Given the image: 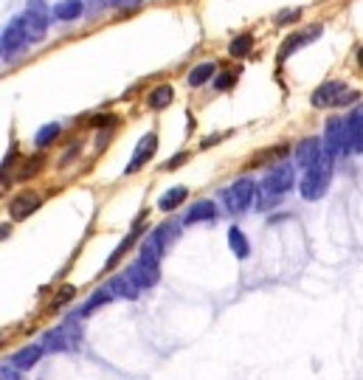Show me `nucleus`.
I'll return each instance as SVG.
<instances>
[{"label": "nucleus", "instance_id": "f257e3e1", "mask_svg": "<svg viewBox=\"0 0 363 380\" xmlns=\"http://www.w3.org/2000/svg\"><path fill=\"white\" fill-rule=\"evenodd\" d=\"M40 344L45 347V355H56V352H77L82 347V319H77L70 313L65 321H59L56 327L45 330Z\"/></svg>", "mask_w": 363, "mask_h": 380}, {"label": "nucleus", "instance_id": "f03ea898", "mask_svg": "<svg viewBox=\"0 0 363 380\" xmlns=\"http://www.w3.org/2000/svg\"><path fill=\"white\" fill-rule=\"evenodd\" d=\"M180 228H183V220H167V222L155 225L153 231L147 234V240L141 243V248H138V259L153 262V265H161V259H164L167 248L178 240Z\"/></svg>", "mask_w": 363, "mask_h": 380}, {"label": "nucleus", "instance_id": "7ed1b4c3", "mask_svg": "<svg viewBox=\"0 0 363 380\" xmlns=\"http://www.w3.org/2000/svg\"><path fill=\"white\" fill-rule=\"evenodd\" d=\"M332 164H335V158L332 155H321V161L313 167V169H307L304 175H302V181H299V195L304 197V200H321L327 192H330V183H332Z\"/></svg>", "mask_w": 363, "mask_h": 380}, {"label": "nucleus", "instance_id": "20e7f679", "mask_svg": "<svg viewBox=\"0 0 363 380\" xmlns=\"http://www.w3.org/2000/svg\"><path fill=\"white\" fill-rule=\"evenodd\" d=\"M256 197H259V183H254L251 178H240L231 186L220 189V203L226 206L229 214L248 211L251 206H256Z\"/></svg>", "mask_w": 363, "mask_h": 380}, {"label": "nucleus", "instance_id": "39448f33", "mask_svg": "<svg viewBox=\"0 0 363 380\" xmlns=\"http://www.w3.org/2000/svg\"><path fill=\"white\" fill-rule=\"evenodd\" d=\"M293 186H296V167H293V164H276V167H270V169L265 172V178L259 181V195L281 200Z\"/></svg>", "mask_w": 363, "mask_h": 380}, {"label": "nucleus", "instance_id": "423d86ee", "mask_svg": "<svg viewBox=\"0 0 363 380\" xmlns=\"http://www.w3.org/2000/svg\"><path fill=\"white\" fill-rule=\"evenodd\" d=\"M324 152L332 158H346L349 152H352V138H349V124L346 119L341 116H332L324 127Z\"/></svg>", "mask_w": 363, "mask_h": 380}, {"label": "nucleus", "instance_id": "0eeeda50", "mask_svg": "<svg viewBox=\"0 0 363 380\" xmlns=\"http://www.w3.org/2000/svg\"><path fill=\"white\" fill-rule=\"evenodd\" d=\"M357 99V93L355 91H349L343 82H338V79H330V82H324V85H318L316 91H313V96H310V105L313 107H343V105H352Z\"/></svg>", "mask_w": 363, "mask_h": 380}, {"label": "nucleus", "instance_id": "6e6552de", "mask_svg": "<svg viewBox=\"0 0 363 380\" xmlns=\"http://www.w3.org/2000/svg\"><path fill=\"white\" fill-rule=\"evenodd\" d=\"M26 43H29V26L23 17H15L6 26L3 40H0V54H3V59H12L20 48H26Z\"/></svg>", "mask_w": 363, "mask_h": 380}, {"label": "nucleus", "instance_id": "1a4fd4ad", "mask_svg": "<svg viewBox=\"0 0 363 380\" xmlns=\"http://www.w3.org/2000/svg\"><path fill=\"white\" fill-rule=\"evenodd\" d=\"M124 273L132 279V284L144 293V290H150V287H155L158 284V279H161V265H153V262H144V259H138L135 257V262H130L127 268H124Z\"/></svg>", "mask_w": 363, "mask_h": 380}, {"label": "nucleus", "instance_id": "9d476101", "mask_svg": "<svg viewBox=\"0 0 363 380\" xmlns=\"http://www.w3.org/2000/svg\"><path fill=\"white\" fill-rule=\"evenodd\" d=\"M155 152H158V135L155 132H147V135H141V141L135 144V152H132V158L127 164V175H135L138 169H144L153 158H155Z\"/></svg>", "mask_w": 363, "mask_h": 380}, {"label": "nucleus", "instance_id": "9b49d317", "mask_svg": "<svg viewBox=\"0 0 363 380\" xmlns=\"http://www.w3.org/2000/svg\"><path fill=\"white\" fill-rule=\"evenodd\" d=\"M293 155H296V158H293L296 167H299L302 172H307V169H313V167L321 161V155H324V141L316 138V135H310V138L299 141V146H296Z\"/></svg>", "mask_w": 363, "mask_h": 380}, {"label": "nucleus", "instance_id": "f8f14e48", "mask_svg": "<svg viewBox=\"0 0 363 380\" xmlns=\"http://www.w3.org/2000/svg\"><path fill=\"white\" fill-rule=\"evenodd\" d=\"M29 31H34V37H43L45 29H48V20H51V9L45 0H29L26 3V15H23Z\"/></svg>", "mask_w": 363, "mask_h": 380}, {"label": "nucleus", "instance_id": "ddd939ff", "mask_svg": "<svg viewBox=\"0 0 363 380\" xmlns=\"http://www.w3.org/2000/svg\"><path fill=\"white\" fill-rule=\"evenodd\" d=\"M144 220H147V211H141V214L135 217V222H132V228L127 231V237H124V240H121V243L113 248V254L107 257L105 271H113V268H116V262H118V259H121V257H124V254H127V251H130V248L138 243V237H141V228H144Z\"/></svg>", "mask_w": 363, "mask_h": 380}, {"label": "nucleus", "instance_id": "4468645a", "mask_svg": "<svg viewBox=\"0 0 363 380\" xmlns=\"http://www.w3.org/2000/svg\"><path fill=\"white\" fill-rule=\"evenodd\" d=\"M113 298H116V296H113V290H110L107 284H102V287H96V290H93V293L79 304V310H77L74 316H77V319H82V321H88L93 313H99L102 307H107V304H110Z\"/></svg>", "mask_w": 363, "mask_h": 380}, {"label": "nucleus", "instance_id": "2eb2a0df", "mask_svg": "<svg viewBox=\"0 0 363 380\" xmlns=\"http://www.w3.org/2000/svg\"><path fill=\"white\" fill-rule=\"evenodd\" d=\"M43 355H45V347L40 341L37 344H26V347H20L17 352L9 355V363L15 369H20V372H29V369H34L43 360Z\"/></svg>", "mask_w": 363, "mask_h": 380}, {"label": "nucleus", "instance_id": "dca6fc26", "mask_svg": "<svg viewBox=\"0 0 363 380\" xmlns=\"http://www.w3.org/2000/svg\"><path fill=\"white\" fill-rule=\"evenodd\" d=\"M321 26H310V29H304L302 34L296 31V34H290L284 43H281V48H279V59H287L290 54H293V51H299V48H304L307 43H313L316 37H321Z\"/></svg>", "mask_w": 363, "mask_h": 380}, {"label": "nucleus", "instance_id": "f3484780", "mask_svg": "<svg viewBox=\"0 0 363 380\" xmlns=\"http://www.w3.org/2000/svg\"><path fill=\"white\" fill-rule=\"evenodd\" d=\"M217 217V203L214 200H197L186 208L183 214V225H194V222H211Z\"/></svg>", "mask_w": 363, "mask_h": 380}, {"label": "nucleus", "instance_id": "a211bd4d", "mask_svg": "<svg viewBox=\"0 0 363 380\" xmlns=\"http://www.w3.org/2000/svg\"><path fill=\"white\" fill-rule=\"evenodd\" d=\"M37 208H40V195H34V192H20V195L9 203L12 220H26V217L34 214Z\"/></svg>", "mask_w": 363, "mask_h": 380}, {"label": "nucleus", "instance_id": "6ab92c4d", "mask_svg": "<svg viewBox=\"0 0 363 380\" xmlns=\"http://www.w3.org/2000/svg\"><path fill=\"white\" fill-rule=\"evenodd\" d=\"M107 287L113 290V296H116V298H127V301H135V298L141 296V290L132 284V279H130L124 271H121V273H116V276H110V279H107Z\"/></svg>", "mask_w": 363, "mask_h": 380}, {"label": "nucleus", "instance_id": "aec40b11", "mask_svg": "<svg viewBox=\"0 0 363 380\" xmlns=\"http://www.w3.org/2000/svg\"><path fill=\"white\" fill-rule=\"evenodd\" d=\"M346 124H349L352 152H363V102L352 107V113L346 116Z\"/></svg>", "mask_w": 363, "mask_h": 380}, {"label": "nucleus", "instance_id": "412c9836", "mask_svg": "<svg viewBox=\"0 0 363 380\" xmlns=\"http://www.w3.org/2000/svg\"><path fill=\"white\" fill-rule=\"evenodd\" d=\"M229 248H231V254L237 259H248L251 257V243H248V237H245V231L240 225L229 228Z\"/></svg>", "mask_w": 363, "mask_h": 380}, {"label": "nucleus", "instance_id": "4be33fe9", "mask_svg": "<svg viewBox=\"0 0 363 380\" xmlns=\"http://www.w3.org/2000/svg\"><path fill=\"white\" fill-rule=\"evenodd\" d=\"M186 197H189V189H186V186H172V189H167V192L158 197V208H161V211H175V208H180V206L186 203Z\"/></svg>", "mask_w": 363, "mask_h": 380}, {"label": "nucleus", "instance_id": "5701e85b", "mask_svg": "<svg viewBox=\"0 0 363 380\" xmlns=\"http://www.w3.org/2000/svg\"><path fill=\"white\" fill-rule=\"evenodd\" d=\"M214 73H217V65L214 62H200L189 70V88H203L208 79H214Z\"/></svg>", "mask_w": 363, "mask_h": 380}, {"label": "nucleus", "instance_id": "b1692460", "mask_svg": "<svg viewBox=\"0 0 363 380\" xmlns=\"http://www.w3.org/2000/svg\"><path fill=\"white\" fill-rule=\"evenodd\" d=\"M172 99H175L172 85H158V88H153V91L147 93V105H150V110H164V107H169V105H172Z\"/></svg>", "mask_w": 363, "mask_h": 380}, {"label": "nucleus", "instance_id": "393cba45", "mask_svg": "<svg viewBox=\"0 0 363 380\" xmlns=\"http://www.w3.org/2000/svg\"><path fill=\"white\" fill-rule=\"evenodd\" d=\"M82 15V0H62V3L54 6V17L56 20H77Z\"/></svg>", "mask_w": 363, "mask_h": 380}, {"label": "nucleus", "instance_id": "a878e982", "mask_svg": "<svg viewBox=\"0 0 363 380\" xmlns=\"http://www.w3.org/2000/svg\"><path fill=\"white\" fill-rule=\"evenodd\" d=\"M59 132H62V127H59L56 121H51V124H43V127L37 130V135H34V144H37V149H45V146H51V144L59 138Z\"/></svg>", "mask_w": 363, "mask_h": 380}, {"label": "nucleus", "instance_id": "bb28decb", "mask_svg": "<svg viewBox=\"0 0 363 380\" xmlns=\"http://www.w3.org/2000/svg\"><path fill=\"white\" fill-rule=\"evenodd\" d=\"M251 48H254V34H240V37H234V40H231L229 54H231V56H237V59H242V56H248V54H251Z\"/></svg>", "mask_w": 363, "mask_h": 380}, {"label": "nucleus", "instance_id": "cd10ccee", "mask_svg": "<svg viewBox=\"0 0 363 380\" xmlns=\"http://www.w3.org/2000/svg\"><path fill=\"white\" fill-rule=\"evenodd\" d=\"M74 296H77V287H74V284H62V287H59V293H56V298H54V304H51V307H54V310H59L62 304H68V301L74 298Z\"/></svg>", "mask_w": 363, "mask_h": 380}, {"label": "nucleus", "instance_id": "c85d7f7f", "mask_svg": "<svg viewBox=\"0 0 363 380\" xmlns=\"http://www.w3.org/2000/svg\"><path fill=\"white\" fill-rule=\"evenodd\" d=\"M234 82H237V73H231V70H226V73H217V79H214V91H229V88H234Z\"/></svg>", "mask_w": 363, "mask_h": 380}, {"label": "nucleus", "instance_id": "c756f323", "mask_svg": "<svg viewBox=\"0 0 363 380\" xmlns=\"http://www.w3.org/2000/svg\"><path fill=\"white\" fill-rule=\"evenodd\" d=\"M302 17V9H290V12H281L276 15V26H287V23H296Z\"/></svg>", "mask_w": 363, "mask_h": 380}, {"label": "nucleus", "instance_id": "7c9ffc66", "mask_svg": "<svg viewBox=\"0 0 363 380\" xmlns=\"http://www.w3.org/2000/svg\"><path fill=\"white\" fill-rule=\"evenodd\" d=\"M0 380H23V372L15 369L12 363H3V369H0Z\"/></svg>", "mask_w": 363, "mask_h": 380}, {"label": "nucleus", "instance_id": "2f4dec72", "mask_svg": "<svg viewBox=\"0 0 363 380\" xmlns=\"http://www.w3.org/2000/svg\"><path fill=\"white\" fill-rule=\"evenodd\" d=\"M186 161H189V152H178V155H172V158L167 161V167H164V169H169V172H172V169H178V167H180V164H186Z\"/></svg>", "mask_w": 363, "mask_h": 380}, {"label": "nucleus", "instance_id": "473e14b6", "mask_svg": "<svg viewBox=\"0 0 363 380\" xmlns=\"http://www.w3.org/2000/svg\"><path fill=\"white\" fill-rule=\"evenodd\" d=\"M357 65H360V68H363V45H360V48H357Z\"/></svg>", "mask_w": 363, "mask_h": 380}]
</instances>
